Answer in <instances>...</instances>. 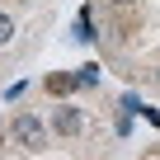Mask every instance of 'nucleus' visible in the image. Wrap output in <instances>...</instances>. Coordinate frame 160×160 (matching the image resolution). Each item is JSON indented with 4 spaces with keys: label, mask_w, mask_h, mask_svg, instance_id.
<instances>
[{
    "label": "nucleus",
    "mask_w": 160,
    "mask_h": 160,
    "mask_svg": "<svg viewBox=\"0 0 160 160\" xmlns=\"http://www.w3.org/2000/svg\"><path fill=\"white\" fill-rule=\"evenodd\" d=\"M42 85H47V94H57V99H66L71 90H80V80H75V75H66V71H52V75L42 80Z\"/></svg>",
    "instance_id": "3"
},
{
    "label": "nucleus",
    "mask_w": 160,
    "mask_h": 160,
    "mask_svg": "<svg viewBox=\"0 0 160 160\" xmlns=\"http://www.w3.org/2000/svg\"><path fill=\"white\" fill-rule=\"evenodd\" d=\"M75 38H80V42H90V38H94V24H90V10H80V19H75Z\"/></svg>",
    "instance_id": "5"
},
{
    "label": "nucleus",
    "mask_w": 160,
    "mask_h": 160,
    "mask_svg": "<svg viewBox=\"0 0 160 160\" xmlns=\"http://www.w3.org/2000/svg\"><path fill=\"white\" fill-rule=\"evenodd\" d=\"M85 108H71V104H61V108H52V132L57 137H80L85 132Z\"/></svg>",
    "instance_id": "2"
},
{
    "label": "nucleus",
    "mask_w": 160,
    "mask_h": 160,
    "mask_svg": "<svg viewBox=\"0 0 160 160\" xmlns=\"http://www.w3.org/2000/svg\"><path fill=\"white\" fill-rule=\"evenodd\" d=\"M10 132H14V141H24L28 151H42V146H47V127H42L33 113H14Z\"/></svg>",
    "instance_id": "1"
},
{
    "label": "nucleus",
    "mask_w": 160,
    "mask_h": 160,
    "mask_svg": "<svg viewBox=\"0 0 160 160\" xmlns=\"http://www.w3.org/2000/svg\"><path fill=\"white\" fill-rule=\"evenodd\" d=\"M75 80H80V90H94L99 80H104V71H99V66L90 61V66H80V71H75Z\"/></svg>",
    "instance_id": "4"
},
{
    "label": "nucleus",
    "mask_w": 160,
    "mask_h": 160,
    "mask_svg": "<svg viewBox=\"0 0 160 160\" xmlns=\"http://www.w3.org/2000/svg\"><path fill=\"white\" fill-rule=\"evenodd\" d=\"M113 5H137V0H113Z\"/></svg>",
    "instance_id": "8"
},
{
    "label": "nucleus",
    "mask_w": 160,
    "mask_h": 160,
    "mask_svg": "<svg viewBox=\"0 0 160 160\" xmlns=\"http://www.w3.org/2000/svg\"><path fill=\"white\" fill-rule=\"evenodd\" d=\"M10 38H14V19L0 10V47H10Z\"/></svg>",
    "instance_id": "6"
},
{
    "label": "nucleus",
    "mask_w": 160,
    "mask_h": 160,
    "mask_svg": "<svg viewBox=\"0 0 160 160\" xmlns=\"http://www.w3.org/2000/svg\"><path fill=\"white\" fill-rule=\"evenodd\" d=\"M141 113H146V122H151V127H160V108H146V104H141Z\"/></svg>",
    "instance_id": "7"
}]
</instances>
